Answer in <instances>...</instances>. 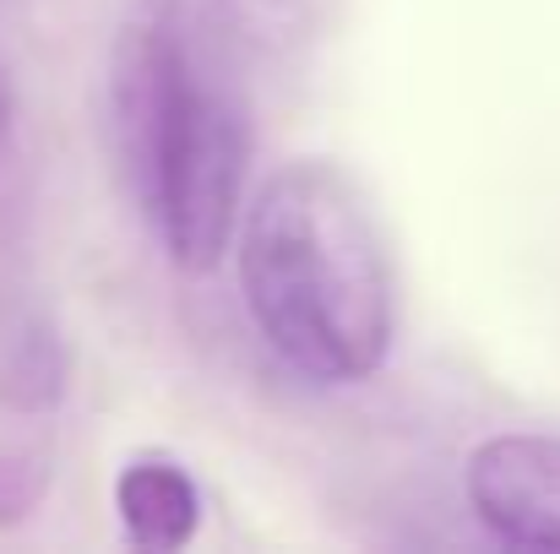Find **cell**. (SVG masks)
<instances>
[{
  "mask_svg": "<svg viewBox=\"0 0 560 554\" xmlns=\"http://www.w3.org/2000/svg\"><path fill=\"white\" fill-rule=\"evenodd\" d=\"M66 386V354L55 338H22L16 354L5 359V380H0V397L16 402V408H49Z\"/></svg>",
  "mask_w": 560,
  "mask_h": 554,
  "instance_id": "6",
  "label": "cell"
},
{
  "mask_svg": "<svg viewBox=\"0 0 560 554\" xmlns=\"http://www.w3.org/2000/svg\"><path fill=\"white\" fill-rule=\"evenodd\" d=\"M327 5L332 0H229V16L261 49H300L305 38H316Z\"/></svg>",
  "mask_w": 560,
  "mask_h": 554,
  "instance_id": "5",
  "label": "cell"
},
{
  "mask_svg": "<svg viewBox=\"0 0 560 554\" xmlns=\"http://www.w3.org/2000/svg\"><path fill=\"white\" fill-rule=\"evenodd\" d=\"M474 517L517 550H560V440L495 435L468 457Z\"/></svg>",
  "mask_w": 560,
  "mask_h": 554,
  "instance_id": "3",
  "label": "cell"
},
{
  "mask_svg": "<svg viewBox=\"0 0 560 554\" xmlns=\"http://www.w3.org/2000/svg\"><path fill=\"white\" fill-rule=\"evenodd\" d=\"M115 511L137 550H186L201 528V484L175 457H131L115 479Z\"/></svg>",
  "mask_w": 560,
  "mask_h": 554,
  "instance_id": "4",
  "label": "cell"
},
{
  "mask_svg": "<svg viewBox=\"0 0 560 554\" xmlns=\"http://www.w3.org/2000/svg\"><path fill=\"white\" fill-rule=\"evenodd\" d=\"M44 457L22 451V446H0V522H16L33 511L38 490H44Z\"/></svg>",
  "mask_w": 560,
  "mask_h": 554,
  "instance_id": "7",
  "label": "cell"
},
{
  "mask_svg": "<svg viewBox=\"0 0 560 554\" xmlns=\"http://www.w3.org/2000/svg\"><path fill=\"white\" fill-rule=\"evenodd\" d=\"M5 131H11V82L0 71V148H5Z\"/></svg>",
  "mask_w": 560,
  "mask_h": 554,
  "instance_id": "8",
  "label": "cell"
},
{
  "mask_svg": "<svg viewBox=\"0 0 560 554\" xmlns=\"http://www.w3.org/2000/svg\"><path fill=\"white\" fill-rule=\"evenodd\" d=\"M109 131L131 201L180 272H212L250 175V109L180 11L153 5L115 38Z\"/></svg>",
  "mask_w": 560,
  "mask_h": 554,
  "instance_id": "2",
  "label": "cell"
},
{
  "mask_svg": "<svg viewBox=\"0 0 560 554\" xmlns=\"http://www.w3.org/2000/svg\"><path fill=\"white\" fill-rule=\"evenodd\" d=\"M240 294L261 343L305 380L354 386L392 354V256L365 190L327 158L283 164L245 201Z\"/></svg>",
  "mask_w": 560,
  "mask_h": 554,
  "instance_id": "1",
  "label": "cell"
}]
</instances>
